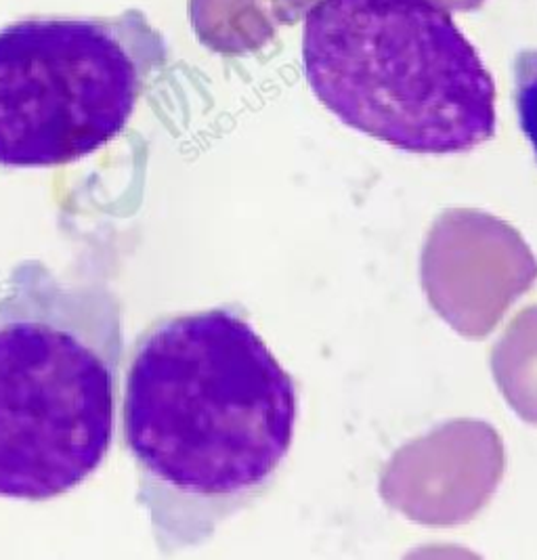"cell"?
<instances>
[{
    "label": "cell",
    "mask_w": 537,
    "mask_h": 560,
    "mask_svg": "<svg viewBox=\"0 0 537 560\" xmlns=\"http://www.w3.org/2000/svg\"><path fill=\"white\" fill-rule=\"evenodd\" d=\"M299 386L237 305L155 319L128 363L125 443L162 555L212 539L273 485Z\"/></svg>",
    "instance_id": "6da1fadb"
},
{
    "label": "cell",
    "mask_w": 537,
    "mask_h": 560,
    "mask_svg": "<svg viewBox=\"0 0 537 560\" xmlns=\"http://www.w3.org/2000/svg\"><path fill=\"white\" fill-rule=\"evenodd\" d=\"M122 306L102 278L20 262L0 296V498L51 500L86 481L114 439Z\"/></svg>",
    "instance_id": "7a4b0ae2"
},
{
    "label": "cell",
    "mask_w": 537,
    "mask_h": 560,
    "mask_svg": "<svg viewBox=\"0 0 537 560\" xmlns=\"http://www.w3.org/2000/svg\"><path fill=\"white\" fill-rule=\"evenodd\" d=\"M303 61L342 125L401 152H470L495 135V84L436 0H317Z\"/></svg>",
    "instance_id": "3957f363"
},
{
    "label": "cell",
    "mask_w": 537,
    "mask_h": 560,
    "mask_svg": "<svg viewBox=\"0 0 537 560\" xmlns=\"http://www.w3.org/2000/svg\"><path fill=\"white\" fill-rule=\"evenodd\" d=\"M166 63V38L139 9L0 27V166H61L102 150Z\"/></svg>",
    "instance_id": "277c9868"
},
{
    "label": "cell",
    "mask_w": 537,
    "mask_h": 560,
    "mask_svg": "<svg viewBox=\"0 0 537 560\" xmlns=\"http://www.w3.org/2000/svg\"><path fill=\"white\" fill-rule=\"evenodd\" d=\"M512 74L518 125L537 155V49L518 52L514 57Z\"/></svg>",
    "instance_id": "5b68a950"
}]
</instances>
